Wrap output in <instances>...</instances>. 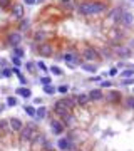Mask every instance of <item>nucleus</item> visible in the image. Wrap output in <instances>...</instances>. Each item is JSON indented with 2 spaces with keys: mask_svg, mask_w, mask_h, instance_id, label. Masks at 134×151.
<instances>
[{
  "mask_svg": "<svg viewBox=\"0 0 134 151\" xmlns=\"http://www.w3.org/2000/svg\"><path fill=\"white\" fill-rule=\"evenodd\" d=\"M107 9L106 4L102 2H84L79 5V12L82 15H94V14H101Z\"/></svg>",
  "mask_w": 134,
  "mask_h": 151,
  "instance_id": "f257e3e1",
  "label": "nucleus"
},
{
  "mask_svg": "<svg viewBox=\"0 0 134 151\" xmlns=\"http://www.w3.org/2000/svg\"><path fill=\"white\" fill-rule=\"evenodd\" d=\"M34 136H35L34 124H27V128H22V129H20V138H22V141H30Z\"/></svg>",
  "mask_w": 134,
  "mask_h": 151,
  "instance_id": "f03ea898",
  "label": "nucleus"
},
{
  "mask_svg": "<svg viewBox=\"0 0 134 151\" xmlns=\"http://www.w3.org/2000/svg\"><path fill=\"white\" fill-rule=\"evenodd\" d=\"M54 109H55V113H57L59 116H67V114H70V109L69 108H67V106L64 104V103H62V99H60V101H57V103H55V106H54Z\"/></svg>",
  "mask_w": 134,
  "mask_h": 151,
  "instance_id": "7ed1b4c3",
  "label": "nucleus"
},
{
  "mask_svg": "<svg viewBox=\"0 0 134 151\" xmlns=\"http://www.w3.org/2000/svg\"><path fill=\"white\" fill-rule=\"evenodd\" d=\"M37 51H39V54H40V56H52L54 47L50 46L49 42H42L40 46L37 47Z\"/></svg>",
  "mask_w": 134,
  "mask_h": 151,
  "instance_id": "20e7f679",
  "label": "nucleus"
},
{
  "mask_svg": "<svg viewBox=\"0 0 134 151\" xmlns=\"http://www.w3.org/2000/svg\"><path fill=\"white\" fill-rule=\"evenodd\" d=\"M119 20H121V24L123 25H126V27H131L134 22V17H133V14H129V12H123L121 14V17H119Z\"/></svg>",
  "mask_w": 134,
  "mask_h": 151,
  "instance_id": "39448f33",
  "label": "nucleus"
},
{
  "mask_svg": "<svg viewBox=\"0 0 134 151\" xmlns=\"http://www.w3.org/2000/svg\"><path fill=\"white\" fill-rule=\"evenodd\" d=\"M12 15H13V19H22L23 17V5L22 4H15V5H13Z\"/></svg>",
  "mask_w": 134,
  "mask_h": 151,
  "instance_id": "423d86ee",
  "label": "nucleus"
},
{
  "mask_svg": "<svg viewBox=\"0 0 134 151\" xmlns=\"http://www.w3.org/2000/svg\"><path fill=\"white\" fill-rule=\"evenodd\" d=\"M97 51L92 49V47H87L86 51H84V59H87V61H94V59H97Z\"/></svg>",
  "mask_w": 134,
  "mask_h": 151,
  "instance_id": "0eeeda50",
  "label": "nucleus"
},
{
  "mask_svg": "<svg viewBox=\"0 0 134 151\" xmlns=\"http://www.w3.org/2000/svg\"><path fill=\"white\" fill-rule=\"evenodd\" d=\"M87 96H89V101H101V99L104 98V94H102L101 89H92Z\"/></svg>",
  "mask_w": 134,
  "mask_h": 151,
  "instance_id": "6e6552de",
  "label": "nucleus"
},
{
  "mask_svg": "<svg viewBox=\"0 0 134 151\" xmlns=\"http://www.w3.org/2000/svg\"><path fill=\"white\" fill-rule=\"evenodd\" d=\"M20 41H22V35L18 34V32H12V34L9 35V44H10V46H18Z\"/></svg>",
  "mask_w": 134,
  "mask_h": 151,
  "instance_id": "1a4fd4ad",
  "label": "nucleus"
},
{
  "mask_svg": "<svg viewBox=\"0 0 134 151\" xmlns=\"http://www.w3.org/2000/svg\"><path fill=\"white\" fill-rule=\"evenodd\" d=\"M9 124H10V129H12V131H20V129L23 128V126H22V121H20L18 118H12L10 121H9Z\"/></svg>",
  "mask_w": 134,
  "mask_h": 151,
  "instance_id": "9d476101",
  "label": "nucleus"
},
{
  "mask_svg": "<svg viewBox=\"0 0 134 151\" xmlns=\"http://www.w3.org/2000/svg\"><path fill=\"white\" fill-rule=\"evenodd\" d=\"M50 128H52L54 134H62V131H64V124H62L60 121H52L50 123Z\"/></svg>",
  "mask_w": 134,
  "mask_h": 151,
  "instance_id": "9b49d317",
  "label": "nucleus"
},
{
  "mask_svg": "<svg viewBox=\"0 0 134 151\" xmlns=\"http://www.w3.org/2000/svg\"><path fill=\"white\" fill-rule=\"evenodd\" d=\"M76 54H72V52H67V54H64V61L67 62V64H70V66H76L77 64V61H76Z\"/></svg>",
  "mask_w": 134,
  "mask_h": 151,
  "instance_id": "f8f14e48",
  "label": "nucleus"
},
{
  "mask_svg": "<svg viewBox=\"0 0 134 151\" xmlns=\"http://www.w3.org/2000/svg\"><path fill=\"white\" fill-rule=\"evenodd\" d=\"M57 146H59V150L65 151V150H69V148H70L72 145H70V141H69V140H65V138H62V140H59Z\"/></svg>",
  "mask_w": 134,
  "mask_h": 151,
  "instance_id": "ddd939ff",
  "label": "nucleus"
},
{
  "mask_svg": "<svg viewBox=\"0 0 134 151\" xmlns=\"http://www.w3.org/2000/svg\"><path fill=\"white\" fill-rule=\"evenodd\" d=\"M17 94H18V96H22V98H30V96H32V93H30L29 87H18Z\"/></svg>",
  "mask_w": 134,
  "mask_h": 151,
  "instance_id": "4468645a",
  "label": "nucleus"
},
{
  "mask_svg": "<svg viewBox=\"0 0 134 151\" xmlns=\"http://www.w3.org/2000/svg\"><path fill=\"white\" fill-rule=\"evenodd\" d=\"M107 99H109V101H119V99H121V93L111 91V93H107Z\"/></svg>",
  "mask_w": 134,
  "mask_h": 151,
  "instance_id": "2eb2a0df",
  "label": "nucleus"
},
{
  "mask_svg": "<svg viewBox=\"0 0 134 151\" xmlns=\"http://www.w3.org/2000/svg\"><path fill=\"white\" fill-rule=\"evenodd\" d=\"M45 113H47V109L44 106H40L39 109H35V116L39 118V119H42V118H45Z\"/></svg>",
  "mask_w": 134,
  "mask_h": 151,
  "instance_id": "dca6fc26",
  "label": "nucleus"
},
{
  "mask_svg": "<svg viewBox=\"0 0 134 151\" xmlns=\"http://www.w3.org/2000/svg\"><path fill=\"white\" fill-rule=\"evenodd\" d=\"M77 103H79V104H87L89 96L87 94H79V96H77Z\"/></svg>",
  "mask_w": 134,
  "mask_h": 151,
  "instance_id": "f3484780",
  "label": "nucleus"
},
{
  "mask_svg": "<svg viewBox=\"0 0 134 151\" xmlns=\"http://www.w3.org/2000/svg\"><path fill=\"white\" fill-rule=\"evenodd\" d=\"M82 69L87 71V72H96V71H97V67H96L94 64H82Z\"/></svg>",
  "mask_w": 134,
  "mask_h": 151,
  "instance_id": "a211bd4d",
  "label": "nucleus"
},
{
  "mask_svg": "<svg viewBox=\"0 0 134 151\" xmlns=\"http://www.w3.org/2000/svg\"><path fill=\"white\" fill-rule=\"evenodd\" d=\"M116 52L121 54V56H124V57L131 54V52H129V49H126V47H116Z\"/></svg>",
  "mask_w": 134,
  "mask_h": 151,
  "instance_id": "6ab92c4d",
  "label": "nucleus"
},
{
  "mask_svg": "<svg viewBox=\"0 0 134 151\" xmlns=\"http://www.w3.org/2000/svg\"><path fill=\"white\" fill-rule=\"evenodd\" d=\"M55 91H57V89H55L54 86H50V84H49V86H44V93L45 94H54Z\"/></svg>",
  "mask_w": 134,
  "mask_h": 151,
  "instance_id": "aec40b11",
  "label": "nucleus"
},
{
  "mask_svg": "<svg viewBox=\"0 0 134 151\" xmlns=\"http://www.w3.org/2000/svg\"><path fill=\"white\" fill-rule=\"evenodd\" d=\"M124 104H126V108H129V109H134V98H128L124 101Z\"/></svg>",
  "mask_w": 134,
  "mask_h": 151,
  "instance_id": "412c9836",
  "label": "nucleus"
},
{
  "mask_svg": "<svg viewBox=\"0 0 134 151\" xmlns=\"http://www.w3.org/2000/svg\"><path fill=\"white\" fill-rule=\"evenodd\" d=\"M134 76V69H126L124 72H121V77H133Z\"/></svg>",
  "mask_w": 134,
  "mask_h": 151,
  "instance_id": "4be33fe9",
  "label": "nucleus"
},
{
  "mask_svg": "<svg viewBox=\"0 0 134 151\" xmlns=\"http://www.w3.org/2000/svg\"><path fill=\"white\" fill-rule=\"evenodd\" d=\"M50 72H52L54 76H60V74H62V71L59 69L57 66H52V67H50Z\"/></svg>",
  "mask_w": 134,
  "mask_h": 151,
  "instance_id": "5701e85b",
  "label": "nucleus"
},
{
  "mask_svg": "<svg viewBox=\"0 0 134 151\" xmlns=\"http://www.w3.org/2000/svg\"><path fill=\"white\" fill-rule=\"evenodd\" d=\"M62 103H64L69 109H72V108H74V101H72V99H62Z\"/></svg>",
  "mask_w": 134,
  "mask_h": 151,
  "instance_id": "b1692460",
  "label": "nucleus"
},
{
  "mask_svg": "<svg viewBox=\"0 0 134 151\" xmlns=\"http://www.w3.org/2000/svg\"><path fill=\"white\" fill-rule=\"evenodd\" d=\"M25 113H27L29 116H35V109L32 106H25Z\"/></svg>",
  "mask_w": 134,
  "mask_h": 151,
  "instance_id": "393cba45",
  "label": "nucleus"
},
{
  "mask_svg": "<svg viewBox=\"0 0 134 151\" xmlns=\"http://www.w3.org/2000/svg\"><path fill=\"white\" fill-rule=\"evenodd\" d=\"M119 14H123V10H121V9H116V10L111 14V19L112 20H117V15H119Z\"/></svg>",
  "mask_w": 134,
  "mask_h": 151,
  "instance_id": "a878e982",
  "label": "nucleus"
},
{
  "mask_svg": "<svg viewBox=\"0 0 134 151\" xmlns=\"http://www.w3.org/2000/svg\"><path fill=\"white\" fill-rule=\"evenodd\" d=\"M7 106H17V99L15 98H7Z\"/></svg>",
  "mask_w": 134,
  "mask_h": 151,
  "instance_id": "bb28decb",
  "label": "nucleus"
},
{
  "mask_svg": "<svg viewBox=\"0 0 134 151\" xmlns=\"http://www.w3.org/2000/svg\"><path fill=\"white\" fill-rule=\"evenodd\" d=\"M9 5H10V0H0V7L2 9H7Z\"/></svg>",
  "mask_w": 134,
  "mask_h": 151,
  "instance_id": "cd10ccee",
  "label": "nucleus"
},
{
  "mask_svg": "<svg viewBox=\"0 0 134 151\" xmlns=\"http://www.w3.org/2000/svg\"><path fill=\"white\" fill-rule=\"evenodd\" d=\"M42 39H45V34L44 32H37L35 34V41H42Z\"/></svg>",
  "mask_w": 134,
  "mask_h": 151,
  "instance_id": "c85d7f7f",
  "label": "nucleus"
},
{
  "mask_svg": "<svg viewBox=\"0 0 134 151\" xmlns=\"http://www.w3.org/2000/svg\"><path fill=\"white\" fill-rule=\"evenodd\" d=\"M59 93H62V94H65V93H69V86H60L57 89Z\"/></svg>",
  "mask_w": 134,
  "mask_h": 151,
  "instance_id": "c756f323",
  "label": "nucleus"
},
{
  "mask_svg": "<svg viewBox=\"0 0 134 151\" xmlns=\"http://www.w3.org/2000/svg\"><path fill=\"white\" fill-rule=\"evenodd\" d=\"M40 82L44 86H49V84H50V77H40Z\"/></svg>",
  "mask_w": 134,
  "mask_h": 151,
  "instance_id": "7c9ffc66",
  "label": "nucleus"
},
{
  "mask_svg": "<svg viewBox=\"0 0 134 151\" xmlns=\"http://www.w3.org/2000/svg\"><path fill=\"white\" fill-rule=\"evenodd\" d=\"M12 62L15 64V67H18V66L22 64V62H20V59H18V57H12Z\"/></svg>",
  "mask_w": 134,
  "mask_h": 151,
  "instance_id": "2f4dec72",
  "label": "nucleus"
},
{
  "mask_svg": "<svg viewBox=\"0 0 134 151\" xmlns=\"http://www.w3.org/2000/svg\"><path fill=\"white\" fill-rule=\"evenodd\" d=\"M9 76H10V71L4 69V71H2V74H0V77H9Z\"/></svg>",
  "mask_w": 134,
  "mask_h": 151,
  "instance_id": "473e14b6",
  "label": "nucleus"
},
{
  "mask_svg": "<svg viewBox=\"0 0 134 151\" xmlns=\"http://www.w3.org/2000/svg\"><path fill=\"white\" fill-rule=\"evenodd\" d=\"M15 56H17V57H22L23 51H22V49H15Z\"/></svg>",
  "mask_w": 134,
  "mask_h": 151,
  "instance_id": "72a5a7b5",
  "label": "nucleus"
},
{
  "mask_svg": "<svg viewBox=\"0 0 134 151\" xmlns=\"http://www.w3.org/2000/svg\"><path fill=\"white\" fill-rule=\"evenodd\" d=\"M37 66H39V69H40V71H47V67H45V64H44V62H39Z\"/></svg>",
  "mask_w": 134,
  "mask_h": 151,
  "instance_id": "f704fd0d",
  "label": "nucleus"
},
{
  "mask_svg": "<svg viewBox=\"0 0 134 151\" xmlns=\"http://www.w3.org/2000/svg\"><path fill=\"white\" fill-rule=\"evenodd\" d=\"M109 76H117V69H116V67H112V69L109 71Z\"/></svg>",
  "mask_w": 134,
  "mask_h": 151,
  "instance_id": "c9c22d12",
  "label": "nucleus"
},
{
  "mask_svg": "<svg viewBox=\"0 0 134 151\" xmlns=\"http://www.w3.org/2000/svg\"><path fill=\"white\" fill-rule=\"evenodd\" d=\"M25 27H29V20H23L22 25H20V29H25Z\"/></svg>",
  "mask_w": 134,
  "mask_h": 151,
  "instance_id": "e433bc0d",
  "label": "nucleus"
},
{
  "mask_svg": "<svg viewBox=\"0 0 134 151\" xmlns=\"http://www.w3.org/2000/svg\"><path fill=\"white\" fill-rule=\"evenodd\" d=\"M101 86H102V87H109V86H111V82H109V81H104Z\"/></svg>",
  "mask_w": 134,
  "mask_h": 151,
  "instance_id": "4c0bfd02",
  "label": "nucleus"
},
{
  "mask_svg": "<svg viewBox=\"0 0 134 151\" xmlns=\"http://www.w3.org/2000/svg\"><path fill=\"white\" fill-rule=\"evenodd\" d=\"M25 4H27V5H34L35 0H25Z\"/></svg>",
  "mask_w": 134,
  "mask_h": 151,
  "instance_id": "58836bf2",
  "label": "nucleus"
},
{
  "mask_svg": "<svg viewBox=\"0 0 134 151\" xmlns=\"http://www.w3.org/2000/svg\"><path fill=\"white\" fill-rule=\"evenodd\" d=\"M27 69L32 71V69H34V64H32V62H29V64H27Z\"/></svg>",
  "mask_w": 134,
  "mask_h": 151,
  "instance_id": "ea45409f",
  "label": "nucleus"
}]
</instances>
